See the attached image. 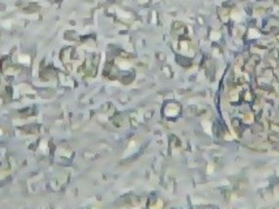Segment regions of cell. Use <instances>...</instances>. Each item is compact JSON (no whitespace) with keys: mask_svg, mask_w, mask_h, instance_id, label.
I'll return each mask as SVG.
<instances>
[{"mask_svg":"<svg viewBox=\"0 0 279 209\" xmlns=\"http://www.w3.org/2000/svg\"><path fill=\"white\" fill-rule=\"evenodd\" d=\"M19 61L20 62H22V63H28L29 61V58L27 56H21L19 57Z\"/></svg>","mask_w":279,"mask_h":209,"instance_id":"6da1fadb","label":"cell"},{"mask_svg":"<svg viewBox=\"0 0 279 209\" xmlns=\"http://www.w3.org/2000/svg\"><path fill=\"white\" fill-rule=\"evenodd\" d=\"M2 134V132H1V130H0V135H1Z\"/></svg>","mask_w":279,"mask_h":209,"instance_id":"7a4b0ae2","label":"cell"}]
</instances>
